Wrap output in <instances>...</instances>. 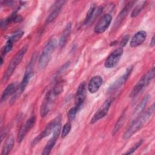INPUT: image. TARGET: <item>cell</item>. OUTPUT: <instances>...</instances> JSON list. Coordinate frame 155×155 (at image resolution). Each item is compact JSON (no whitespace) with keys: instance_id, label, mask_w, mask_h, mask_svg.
<instances>
[{"instance_id":"20","label":"cell","mask_w":155,"mask_h":155,"mask_svg":"<svg viewBox=\"0 0 155 155\" xmlns=\"http://www.w3.org/2000/svg\"><path fill=\"white\" fill-rule=\"evenodd\" d=\"M71 27H72V24H71V22H68L65 28H64V30L60 38V39H59V45L60 46V47L62 48L65 46L67 41V39H68V37L70 35V33L71 31Z\"/></svg>"},{"instance_id":"13","label":"cell","mask_w":155,"mask_h":155,"mask_svg":"<svg viewBox=\"0 0 155 155\" xmlns=\"http://www.w3.org/2000/svg\"><path fill=\"white\" fill-rule=\"evenodd\" d=\"M112 20V16L110 14H106L104 15L101 19L96 24L94 31L96 33H104L110 26Z\"/></svg>"},{"instance_id":"17","label":"cell","mask_w":155,"mask_h":155,"mask_svg":"<svg viewBox=\"0 0 155 155\" xmlns=\"http://www.w3.org/2000/svg\"><path fill=\"white\" fill-rule=\"evenodd\" d=\"M147 32L143 30L137 31L132 37L130 41V47L132 48L136 47L142 44L147 38Z\"/></svg>"},{"instance_id":"30","label":"cell","mask_w":155,"mask_h":155,"mask_svg":"<svg viewBox=\"0 0 155 155\" xmlns=\"http://www.w3.org/2000/svg\"><path fill=\"white\" fill-rule=\"evenodd\" d=\"M143 142V140H140L139 142H137L131 148H130L127 152H126L125 154H133L135 151H136V150L141 145V144Z\"/></svg>"},{"instance_id":"14","label":"cell","mask_w":155,"mask_h":155,"mask_svg":"<svg viewBox=\"0 0 155 155\" xmlns=\"http://www.w3.org/2000/svg\"><path fill=\"white\" fill-rule=\"evenodd\" d=\"M36 122V116H33L30 119H28L25 124L21 128L18 134V142H21L27 133L30 131V130L33 128Z\"/></svg>"},{"instance_id":"11","label":"cell","mask_w":155,"mask_h":155,"mask_svg":"<svg viewBox=\"0 0 155 155\" xmlns=\"http://www.w3.org/2000/svg\"><path fill=\"white\" fill-rule=\"evenodd\" d=\"M133 67H134L133 65H130L127 68L125 73L110 87V88L108 90V92H111V91H116V90L119 89L120 87H122L125 84V83L127 82V79H128L130 75L131 74V73L132 72Z\"/></svg>"},{"instance_id":"4","label":"cell","mask_w":155,"mask_h":155,"mask_svg":"<svg viewBox=\"0 0 155 155\" xmlns=\"http://www.w3.org/2000/svg\"><path fill=\"white\" fill-rule=\"evenodd\" d=\"M57 45V41L55 38L51 39L44 47L39 57L38 66L40 69L45 68L48 65L53 52Z\"/></svg>"},{"instance_id":"7","label":"cell","mask_w":155,"mask_h":155,"mask_svg":"<svg viewBox=\"0 0 155 155\" xmlns=\"http://www.w3.org/2000/svg\"><path fill=\"white\" fill-rule=\"evenodd\" d=\"M61 122V117L58 116L52 120L45 128V129L39 134L32 141L31 145L35 146L38 143H39L43 138L49 136L51 133H53L54 128L56 127V125Z\"/></svg>"},{"instance_id":"23","label":"cell","mask_w":155,"mask_h":155,"mask_svg":"<svg viewBox=\"0 0 155 155\" xmlns=\"http://www.w3.org/2000/svg\"><path fill=\"white\" fill-rule=\"evenodd\" d=\"M14 145V138L12 136H10L6 140L3 145L1 155H7L9 154Z\"/></svg>"},{"instance_id":"26","label":"cell","mask_w":155,"mask_h":155,"mask_svg":"<svg viewBox=\"0 0 155 155\" xmlns=\"http://www.w3.org/2000/svg\"><path fill=\"white\" fill-rule=\"evenodd\" d=\"M125 113L124 112L121 116L119 117V118L118 119L117 121L116 122V124L114 127V129L113 130V135L114 136L115 134L117 133V132L119 131V130L120 128V127H122L123 122H124V117H125Z\"/></svg>"},{"instance_id":"31","label":"cell","mask_w":155,"mask_h":155,"mask_svg":"<svg viewBox=\"0 0 155 155\" xmlns=\"http://www.w3.org/2000/svg\"><path fill=\"white\" fill-rule=\"evenodd\" d=\"M70 65V61H67L66 63H65L58 70V74H61L64 73L67 69V68L69 67V65Z\"/></svg>"},{"instance_id":"25","label":"cell","mask_w":155,"mask_h":155,"mask_svg":"<svg viewBox=\"0 0 155 155\" xmlns=\"http://www.w3.org/2000/svg\"><path fill=\"white\" fill-rule=\"evenodd\" d=\"M23 34L24 32L22 31H18L15 32L8 39L7 42L13 44L15 42H16L21 38V37L23 36Z\"/></svg>"},{"instance_id":"8","label":"cell","mask_w":155,"mask_h":155,"mask_svg":"<svg viewBox=\"0 0 155 155\" xmlns=\"http://www.w3.org/2000/svg\"><path fill=\"white\" fill-rule=\"evenodd\" d=\"M123 52L124 50L122 47L114 50L107 57L104 64L105 67L108 68H111L116 66L123 54Z\"/></svg>"},{"instance_id":"27","label":"cell","mask_w":155,"mask_h":155,"mask_svg":"<svg viewBox=\"0 0 155 155\" xmlns=\"http://www.w3.org/2000/svg\"><path fill=\"white\" fill-rule=\"evenodd\" d=\"M13 44H10L8 42H6L5 45H4L1 49V57L5 55L7 53L11 51L13 48Z\"/></svg>"},{"instance_id":"18","label":"cell","mask_w":155,"mask_h":155,"mask_svg":"<svg viewBox=\"0 0 155 155\" xmlns=\"http://www.w3.org/2000/svg\"><path fill=\"white\" fill-rule=\"evenodd\" d=\"M103 79L100 76H95L93 77L88 84V90L91 93H95L97 92L100 87L102 85Z\"/></svg>"},{"instance_id":"9","label":"cell","mask_w":155,"mask_h":155,"mask_svg":"<svg viewBox=\"0 0 155 155\" xmlns=\"http://www.w3.org/2000/svg\"><path fill=\"white\" fill-rule=\"evenodd\" d=\"M61 122H59L56 127L54 128L53 132V135L51 137L50 139V140L47 142L45 148L43 150V151L42 153V155H48L50 153L53 147L54 146L58 138L59 137L60 132H61Z\"/></svg>"},{"instance_id":"6","label":"cell","mask_w":155,"mask_h":155,"mask_svg":"<svg viewBox=\"0 0 155 155\" xmlns=\"http://www.w3.org/2000/svg\"><path fill=\"white\" fill-rule=\"evenodd\" d=\"M33 75V72L32 70V64L31 63L29 65V67L25 71V74L22 78V80L20 84V85L17 87L16 90L13 93V96L12 97L10 100V103H14L16 99L21 96V94L23 93L25 87L28 85L30 80L32 78Z\"/></svg>"},{"instance_id":"21","label":"cell","mask_w":155,"mask_h":155,"mask_svg":"<svg viewBox=\"0 0 155 155\" xmlns=\"http://www.w3.org/2000/svg\"><path fill=\"white\" fill-rule=\"evenodd\" d=\"M17 84L16 83H12L9 84L6 88L4 90L2 95H1V102H2L4 101H5L9 96H10L11 94H13L14 92L15 91V90L17 88Z\"/></svg>"},{"instance_id":"5","label":"cell","mask_w":155,"mask_h":155,"mask_svg":"<svg viewBox=\"0 0 155 155\" xmlns=\"http://www.w3.org/2000/svg\"><path fill=\"white\" fill-rule=\"evenodd\" d=\"M154 67H153L148 72H147L134 85L130 93V97H134L136 96L145 87H147L154 77Z\"/></svg>"},{"instance_id":"1","label":"cell","mask_w":155,"mask_h":155,"mask_svg":"<svg viewBox=\"0 0 155 155\" xmlns=\"http://www.w3.org/2000/svg\"><path fill=\"white\" fill-rule=\"evenodd\" d=\"M155 109L154 104H153L147 110L143 112L142 114L139 115L131 124L128 129L125 131L123 135V138L125 140L130 138L135 133L139 131L147 120L151 117L154 113Z\"/></svg>"},{"instance_id":"10","label":"cell","mask_w":155,"mask_h":155,"mask_svg":"<svg viewBox=\"0 0 155 155\" xmlns=\"http://www.w3.org/2000/svg\"><path fill=\"white\" fill-rule=\"evenodd\" d=\"M112 99H108L106 100L101 108L95 113L92 118L90 120V124H94L101 119L104 117L108 113L111 104L112 103Z\"/></svg>"},{"instance_id":"32","label":"cell","mask_w":155,"mask_h":155,"mask_svg":"<svg viewBox=\"0 0 155 155\" xmlns=\"http://www.w3.org/2000/svg\"><path fill=\"white\" fill-rule=\"evenodd\" d=\"M128 39H129V36H128V35H127V36H125L122 38V41H121V42H120V44L122 48V47L125 46V45L127 44V43Z\"/></svg>"},{"instance_id":"3","label":"cell","mask_w":155,"mask_h":155,"mask_svg":"<svg viewBox=\"0 0 155 155\" xmlns=\"http://www.w3.org/2000/svg\"><path fill=\"white\" fill-rule=\"evenodd\" d=\"M28 49V45H25L22 47V48L16 53L15 56L12 59L10 64H8L7 68L4 72V74L2 76V82L4 84L5 83L12 75L14 70L16 69V67L20 64L21 62L23 57L24 56L25 54L26 53Z\"/></svg>"},{"instance_id":"29","label":"cell","mask_w":155,"mask_h":155,"mask_svg":"<svg viewBox=\"0 0 155 155\" xmlns=\"http://www.w3.org/2000/svg\"><path fill=\"white\" fill-rule=\"evenodd\" d=\"M78 110L76 108V107H75V106L74 107L71 108L68 111V118L69 121H71L75 118V116H76V113H78Z\"/></svg>"},{"instance_id":"2","label":"cell","mask_w":155,"mask_h":155,"mask_svg":"<svg viewBox=\"0 0 155 155\" xmlns=\"http://www.w3.org/2000/svg\"><path fill=\"white\" fill-rule=\"evenodd\" d=\"M62 90V84L58 83L51 90L48 91L41 107L40 113L41 117H45L48 114L51 110L54 102Z\"/></svg>"},{"instance_id":"12","label":"cell","mask_w":155,"mask_h":155,"mask_svg":"<svg viewBox=\"0 0 155 155\" xmlns=\"http://www.w3.org/2000/svg\"><path fill=\"white\" fill-rule=\"evenodd\" d=\"M86 90V84L84 82H82L78 87L76 91V97H75V107L78 108V111L83 106L84 101L86 98L87 95Z\"/></svg>"},{"instance_id":"15","label":"cell","mask_w":155,"mask_h":155,"mask_svg":"<svg viewBox=\"0 0 155 155\" xmlns=\"http://www.w3.org/2000/svg\"><path fill=\"white\" fill-rule=\"evenodd\" d=\"M65 3V1H56L54 4L51 12L50 13V14L46 19V23H50L52 22L55 18H56V17L59 15V13L61 12L62 7Z\"/></svg>"},{"instance_id":"19","label":"cell","mask_w":155,"mask_h":155,"mask_svg":"<svg viewBox=\"0 0 155 155\" xmlns=\"http://www.w3.org/2000/svg\"><path fill=\"white\" fill-rule=\"evenodd\" d=\"M102 7H96L95 5L91 6L87 13V15L84 20V24L87 25L91 22L92 20H93L98 15L102 12Z\"/></svg>"},{"instance_id":"16","label":"cell","mask_w":155,"mask_h":155,"mask_svg":"<svg viewBox=\"0 0 155 155\" xmlns=\"http://www.w3.org/2000/svg\"><path fill=\"white\" fill-rule=\"evenodd\" d=\"M136 3V1H130L127 4V5L123 8V9L120 11V12L119 13L116 20L114 23V27L117 28L124 20V19L127 17L128 13H129L130 10L133 7V5Z\"/></svg>"},{"instance_id":"22","label":"cell","mask_w":155,"mask_h":155,"mask_svg":"<svg viewBox=\"0 0 155 155\" xmlns=\"http://www.w3.org/2000/svg\"><path fill=\"white\" fill-rule=\"evenodd\" d=\"M150 97V96L149 94H147L142 99V100L139 102V104L136 107V108L134 111L133 116L136 117L137 116H139L144 110L146 105L148 104Z\"/></svg>"},{"instance_id":"33","label":"cell","mask_w":155,"mask_h":155,"mask_svg":"<svg viewBox=\"0 0 155 155\" xmlns=\"http://www.w3.org/2000/svg\"><path fill=\"white\" fill-rule=\"evenodd\" d=\"M155 45V38H154V36H153L152 37V39H151V41L150 42V46L151 47H153Z\"/></svg>"},{"instance_id":"24","label":"cell","mask_w":155,"mask_h":155,"mask_svg":"<svg viewBox=\"0 0 155 155\" xmlns=\"http://www.w3.org/2000/svg\"><path fill=\"white\" fill-rule=\"evenodd\" d=\"M145 4H146V1H141L139 4H137L136 5V6L135 7V8L133 10L131 14V16L132 18L136 17L140 13V12L142 11V10Z\"/></svg>"},{"instance_id":"28","label":"cell","mask_w":155,"mask_h":155,"mask_svg":"<svg viewBox=\"0 0 155 155\" xmlns=\"http://www.w3.org/2000/svg\"><path fill=\"white\" fill-rule=\"evenodd\" d=\"M71 125L70 122H67L64 125L63 128L62 130V133H61L62 137H65L66 136L68 135V134L70 133L71 130Z\"/></svg>"}]
</instances>
